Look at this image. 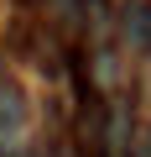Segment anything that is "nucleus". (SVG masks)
<instances>
[{"instance_id": "nucleus-1", "label": "nucleus", "mask_w": 151, "mask_h": 157, "mask_svg": "<svg viewBox=\"0 0 151 157\" xmlns=\"http://www.w3.org/2000/svg\"><path fill=\"white\" fill-rule=\"evenodd\" d=\"M21 115H26L21 89L11 84V78H0V147H16V136H21Z\"/></svg>"}]
</instances>
